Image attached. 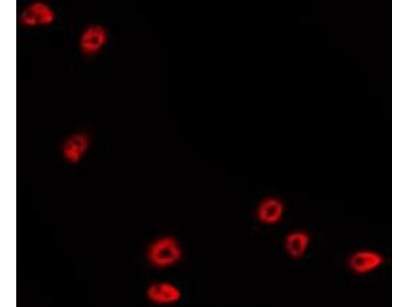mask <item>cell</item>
<instances>
[{"label":"cell","instance_id":"6da1fadb","mask_svg":"<svg viewBox=\"0 0 409 307\" xmlns=\"http://www.w3.org/2000/svg\"><path fill=\"white\" fill-rule=\"evenodd\" d=\"M183 255L179 242L173 236L157 238L148 246L146 256L149 262L157 268H167L177 264Z\"/></svg>","mask_w":409,"mask_h":307},{"label":"cell","instance_id":"7a4b0ae2","mask_svg":"<svg viewBox=\"0 0 409 307\" xmlns=\"http://www.w3.org/2000/svg\"><path fill=\"white\" fill-rule=\"evenodd\" d=\"M90 144L91 137L87 132L75 131L63 140L60 147V152L66 162L77 163L85 157Z\"/></svg>","mask_w":409,"mask_h":307},{"label":"cell","instance_id":"3957f363","mask_svg":"<svg viewBox=\"0 0 409 307\" xmlns=\"http://www.w3.org/2000/svg\"><path fill=\"white\" fill-rule=\"evenodd\" d=\"M146 295L148 300L153 304L170 305L179 301L182 293L176 284L167 281H158L148 286Z\"/></svg>","mask_w":409,"mask_h":307},{"label":"cell","instance_id":"277c9868","mask_svg":"<svg viewBox=\"0 0 409 307\" xmlns=\"http://www.w3.org/2000/svg\"><path fill=\"white\" fill-rule=\"evenodd\" d=\"M56 15L53 9L43 2H34L21 12V23L28 27L47 26L54 22Z\"/></svg>","mask_w":409,"mask_h":307},{"label":"cell","instance_id":"5b68a950","mask_svg":"<svg viewBox=\"0 0 409 307\" xmlns=\"http://www.w3.org/2000/svg\"><path fill=\"white\" fill-rule=\"evenodd\" d=\"M108 40L106 30L99 25H92L82 32L79 39V47L87 55L98 53L105 46Z\"/></svg>","mask_w":409,"mask_h":307},{"label":"cell","instance_id":"8992f818","mask_svg":"<svg viewBox=\"0 0 409 307\" xmlns=\"http://www.w3.org/2000/svg\"><path fill=\"white\" fill-rule=\"evenodd\" d=\"M382 256L372 250H363L353 253L349 260L351 270L358 274H365L380 267L383 262Z\"/></svg>","mask_w":409,"mask_h":307},{"label":"cell","instance_id":"52a82bcc","mask_svg":"<svg viewBox=\"0 0 409 307\" xmlns=\"http://www.w3.org/2000/svg\"><path fill=\"white\" fill-rule=\"evenodd\" d=\"M284 212L282 203L277 199L268 198L263 200L259 205L257 215L258 220L266 224L278 222Z\"/></svg>","mask_w":409,"mask_h":307},{"label":"cell","instance_id":"ba28073f","mask_svg":"<svg viewBox=\"0 0 409 307\" xmlns=\"http://www.w3.org/2000/svg\"><path fill=\"white\" fill-rule=\"evenodd\" d=\"M309 236L302 231H295L288 234L285 239V248L289 256L300 258L306 253L309 244Z\"/></svg>","mask_w":409,"mask_h":307}]
</instances>
